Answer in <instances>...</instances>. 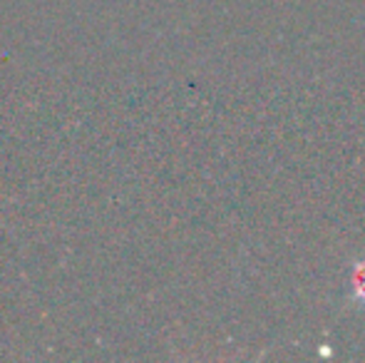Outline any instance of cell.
<instances>
[{
    "instance_id": "6da1fadb",
    "label": "cell",
    "mask_w": 365,
    "mask_h": 363,
    "mask_svg": "<svg viewBox=\"0 0 365 363\" xmlns=\"http://www.w3.org/2000/svg\"><path fill=\"white\" fill-rule=\"evenodd\" d=\"M356 286H358V294L361 296H365V267L358 272V276H356Z\"/></svg>"
}]
</instances>
